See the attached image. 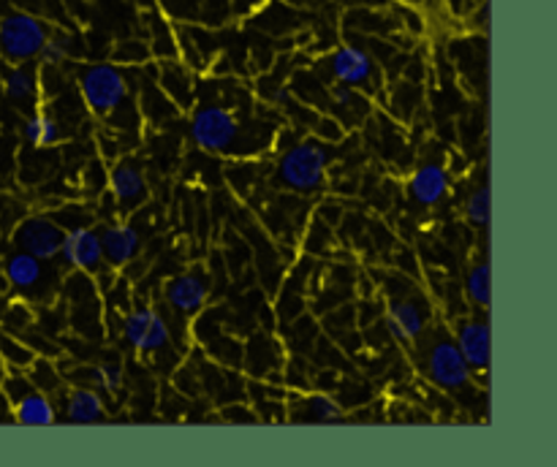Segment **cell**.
<instances>
[{"mask_svg": "<svg viewBox=\"0 0 557 467\" xmlns=\"http://www.w3.org/2000/svg\"><path fill=\"white\" fill-rule=\"evenodd\" d=\"M71 36L63 30H49L47 41H44L41 52H38V63L44 68H60L71 60Z\"/></svg>", "mask_w": 557, "mask_h": 467, "instance_id": "obj_27", "label": "cell"}, {"mask_svg": "<svg viewBox=\"0 0 557 467\" xmlns=\"http://www.w3.org/2000/svg\"><path fill=\"white\" fill-rule=\"evenodd\" d=\"M163 302L183 320L196 318L210 302V277H207V272L196 266V269L169 277L166 286H163Z\"/></svg>", "mask_w": 557, "mask_h": 467, "instance_id": "obj_9", "label": "cell"}, {"mask_svg": "<svg viewBox=\"0 0 557 467\" xmlns=\"http://www.w3.org/2000/svg\"><path fill=\"white\" fill-rule=\"evenodd\" d=\"M76 378H82L87 386L101 391L103 396H112L123 389V367L114 362H101L90 364V367L85 369H76Z\"/></svg>", "mask_w": 557, "mask_h": 467, "instance_id": "obj_24", "label": "cell"}, {"mask_svg": "<svg viewBox=\"0 0 557 467\" xmlns=\"http://www.w3.org/2000/svg\"><path fill=\"white\" fill-rule=\"evenodd\" d=\"M38 87H41V76L30 68L27 63H16L5 71L3 90L14 103H33L38 98Z\"/></svg>", "mask_w": 557, "mask_h": 467, "instance_id": "obj_23", "label": "cell"}, {"mask_svg": "<svg viewBox=\"0 0 557 467\" xmlns=\"http://www.w3.org/2000/svg\"><path fill=\"white\" fill-rule=\"evenodd\" d=\"M63 416L69 424H98L107 418V405H103V394L92 386H74L65 394Z\"/></svg>", "mask_w": 557, "mask_h": 467, "instance_id": "obj_20", "label": "cell"}, {"mask_svg": "<svg viewBox=\"0 0 557 467\" xmlns=\"http://www.w3.org/2000/svg\"><path fill=\"white\" fill-rule=\"evenodd\" d=\"M449 190L451 174L444 163L428 161L413 168V174L408 177V195L413 204L424 206V210H435L449 195Z\"/></svg>", "mask_w": 557, "mask_h": 467, "instance_id": "obj_15", "label": "cell"}, {"mask_svg": "<svg viewBox=\"0 0 557 467\" xmlns=\"http://www.w3.org/2000/svg\"><path fill=\"white\" fill-rule=\"evenodd\" d=\"M65 228L52 215H27L20 226L14 228L16 250L36 255L41 261L58 258L60 244H63Z\"/></svg>", "mask_w": 557, "mask_h": 467, "instance_id": "obj_12", "label": "cell"}, {"mask_svg": "<svg viewBox=\"0 0 557 467\" xmlns=\"http://www.w3.org/2000/svg\"><path fill=\"white\" fill-rule=\"evenodd\" d=\"M147 58H150V47L141 41H125L117 43V49H114V60L117 63H145Z\"/></svg>", "mask_w": 557, "mask_h": 467, "instance_id": "obj_31", "label": "cell"}, {"mask_svg": "<svg viewBox=\"0 0 557 467\" xmlns=\"http://www.w3.org/2000/svg\"><path fill=\"white\" fill-rule=\"evenodd\" d=\"M413 348H419L422 373L435 389H441L444 394H460L468 386H473L471 364L462 358L455 337L446 329H424V335L413 342Z\"/></svg>", "mask_w": 557, "mask_h": 467, "instance_id": "obj_3", "label": "cell"}, {"mask_svg": "<svg viewBox=\"0 0 557 467\" xmlns=\"http://www.w3.org/2000/svg\"><path fill=\"white\" fill-rule=\"evenodd\" d=\"M49 22L22 9L0 11V58L5 63H30L38 58L49 36Z\"/></svg>", "mask_w": 557, "mask_h": 467, "instance_id": "obj_5", "label": "cell"}, {"mask_svg": "<svg viewBox=\"0 0 557 467\" xmlns=\"http://www.w3.org/2000/svg\"><path fill=\"white\" fill-rule=\"evenodd\" d=\"M330 76L337 85L354 87L364 96H375L381 90V68L373 54L357 43H343L326 60Z\"/></svg>", "mask_w": 557, "mask_h": 467, "instance_id": "obj_7", "label": "cell"}, {"mask_svg": "<svg viewBox=\"0 0 557 467\" xmlns=\"http://www.w3.org/2000/svg\"><path fill=\"white\" fill-rule=\"evenodd\" d=\"M243 358H245V369H248L253 378H267L272 369L283 367L281 345L275 342V337H267V335H256L253 340L243 348Z\"/></svg>", "mask_w": 557, "mask_h": 467, "instance_id": "obj_21", "label": "cell"}, {"mask_svg": "<svg viewBox=\"0 0 557 467\" xmlns=\"http://www.w3.org/2000/svg\"><path fill=\"white\" fill-rule=\"evenodd\" d=\"M466 217L471 226L487 228L490 226V185H479L466 201Z\"/></svg>", "mask_w": 557, "mask_h": 467, "instance_id": "obj_30", "label": "cell"}, {"mask_svg": "<svg viewBox=\"0 0 557 467\" xmlns=\"http://www.w3.org/2000/svg\"><path fill=\"white\" fill-rule=\"evenodd\" d=\"M330 163L332 150L324 139H319V136L297 139L283 147L281 155H277V182H281V188L299 195L319 193L326 185Z\"/></svg>", "mask_w": 557, "mask_h": 467, "instance_id": "obj_2", "label": "cell"}, {"mask_svg": "<svg viewBox=\"0 0 557 467\" xmlns=\"http://www.w3.org/2000/svg\"><path fill=\"white\" fill-rule=\"evenodd\" d=\"M60 261L69 269L85 272V275H98L103 266L101 237L90 226H71L65 228L63 244H60Z\"/></svg>", "mask_w": 557, "mask_h": 467, "instance_id": "obj_14", "label": "cell"}, {"mask_svg": "<svg viewBox=\"0 0 557 467\" xmlns=\"http://www.w3.org/2000/svg\"><path fill=\"white\" fill-rule=\"evenodd\" d=\"M65 293H69L71 320L76 329L87 337H96L101 331V296H98L96 282L85 272H74L65 280Z\"/></svg>", "mask_w": 557, "mask_h": 467, "instance_id": "obj_13", "label": "cell"}, {"mask_svg": "<svg viewBox=\"0 0 557 467\" xmlns=\"http://www.w3.org/2000/svg\"><path fill=\"white\" fill-rule=\"evenodd\" d=\"M27 378H30V383L36 386V389L47 391V394H52V391H60V383H63V378H60L58 367H54L49 358L38 356L36 362L30 364V369H27Z\"/></svg>", "mask_w": 557, "mask_h": 467, "instance_id": "obj_29", "label": "cell"}, {"mask_svg": "<svg viewBox=\"0 0 557 467\" xmlns=\"http://www.w3.org/2000/svg\"><path fill=\"white\" fill-rule=\"evenodd\" d=\"M22 136L30 147H54L63 139V128L54 117H49L47 112H36L33 117H27V123L22 125Z\"/></svg>", "mask_w": 557, "mask_h": 467, "instance_id": "obj_25", "label": "cell"}, {"mask_svg": "<svg viewBox=\"0 0 557 467\" xmlns=\"http://www.w3.org/2000/svg\"><path fill=\"white\" fill-rule=\"evenodd\" d=\"M158 87L163 90V96L180 109V112H188L194 106V79H190L188 65L177 63V60H161V68H158Z\"/></svg>", "mask_w": 557, "mask_h": 467, "instance_id": "obj_19", "label": "cell"}, {"mask_svg": "<svg viewBox=\"0 0 557 467\" xmlns=\"http://www.w3.org/2000/svg\"><path fill=\"white\" fill-rule=\"evenodd\" d=\"M466 296L479 310L490 307V266L487 261H479L466 272Z\"/></svg>", "mask_w": 557, "mask_h": 467, "instance_id": "obj_28", "label": "cell"}, {"mask_svg": "<svg viewBox=\"0 0 557 467\" xmlns=\"http://www.w3.org/2000/svg\"><path fill=\"white\" fill-rule=\"evenodd\" d=\"M277 128L267 119H245L237 109L223 103H199L190 114V139L199 150L223 157H256L264 155L270 141H275Z\"/></svg>", "mask_w": 557, "mask_h": 467, "instance_id": "obj_1", "label": "cell"}, {"mask_svg": "<svg viewBox=\"0 0 557 467\" xmlns=\"http://www.w3.org/2000/svg\"><path fill=\"white\" fill-rule=\"evenodd\" d=\"M76 87H79L82 103L87 112L107 119L117 112L131 98L128 76L117 63H90L76 71Z\"/></svg>", "mask_w": 557, "mask_h": 467, "instance_id": "obj_4", "label": "cell"}, {"mask_svg": "<svg viewBox=\"0 0 557 467\" xmlns=\"http://www.w3.org/2000/svg\"><path fill=\"white\" fill-rule=\"evenodd\" d=\"M3 277L11 291H16V296L25 299V302H52L54 286L49 282L47 261L36 258L25 250H14L3 264Z\"/></svg>", "mask_w": 557, "mask_h": 467, "instance_id": "obj_8", "label": "cell"}, {"mask_svg": "<svg viewBox=\"0 0 557 467\" xmlns=\"http://www.w3.org/2000/svg\"><path fill=\"white\" fill-rule=\"evenodd\" d=\"M223 418H226V421H239V424H253L256 418V411L253 407H248V405H232V407H226V411L221 413Z\"/></svg>", "mask_w": 557, "mask_h": 467, "instance_id": "obj_32", "label": "cell"}, {"mask_svg": "<svg viewBox=\"0 0 557 467\" xmlns=\"http://www.w3.org/2000/svg\"><path fill=\"white\" fill-rule=\"evenodd\" d=\"M302 413H294L297 421L305 424H335L346 418V411H343L341 402L332 394H324V391H313V394H305L302 400Z\"/></svg>", "mask_w": 557, "mask_h": 467, "instance_id": "obj_22", "label": "cell"}, {"mask_svg": "<svg viewBox=\"0 0 557 467\" xmlns=\"http://www.w3.org/2000/svg\"><path fill=\"white\" fill-rule=\"evenodd\" d=\"M107 188L117 215H131V212L139 210L147 201V195H150V185H147L145 172H141L139 163L131 161V157H123V161H117L109 168Z\"/></svg>", "mask_w": 557, "mask_h": 467, "instance_id": "obj_11", "label": "cell"}, {"mask_svg": "<svg viewBox=\"0 0 557 467\" xmlns=\"http://www.w3.org/2000/svg\"><path fill=\"white\" fill-rule=\"evenodd\" d=\"M451 337H455L462 358L471 364L473 375L487 373V367H490V324H487V318H473V315L460 318L455 324Z\"/></svg>", "mask_w": 557, "mask_h": 467, "instance_id": "obj_16", "label": "cell"}, {"mask_svg": "<svg viewBox=\"0 0 557 467\" xmlns=\"http://www.w3.org/2000/svg\"><path fill=\"white\" fill-rule=\"evenodd\" d=\"M38 353L22 340L20 335H5L0 331V362L5 364V369H14V373H27L30 364L36 362Z\"/></svg>", "mask_w": 557, "mask_h": 467, "instance_id": "obj_26", "label": "cell"}, {"mask_svg": "<svg viewBox=\"0 0 557 467\" xmlns=\"http://www.w3.org/2000/svg\"><path fill=\"white\" fill-rule=\"evenodd\" d=\"M232 3H234V11H237L239 16H245V14H253L264 0H232Z\"/></svg>", "mask_w": 557, "mask_h": 467, "instance_id": "obj_33", "label": "cell"}, {"mask_svg": "<svg viewBox=\"0 0 557 467\" xmlns=\"http://www.w3.org/2000/svg\"><path fill=\"white\" fill-rule=\"evenodd\" d=\"M123 337L139 356H161L172 351V326L150 304H136L123 315Z\"/></svg>", "mask_w": 557, "mask_h": 467, "instance_id": "obj_6", "label": "cell"}, {"mask_svg": "<svg viewBox=\"0 0 557 467\" xmlns=\"http://www.w3.org/2000/svg\"><path fill=\"white\" fill-rule=\"evenodd\" d=\"M430 304L419 296H392L386 304V329L395 337L400 345L413 348V342L424 335V329H430Z\"/></svg>", "mask_w": 557, "mask_h": 467, "instance_id": "obj_10", "label": "cell"}, {"mask_svg": "<svg viewBox=\"0 0 557 467\" xmlns=\"http://www.w3.org/2000/svg\"><path fill=\"white\" fill-rule=\"evenodd\" d=\"M98 237H101L103 264H109L112 269H125L141 250L139 231H136L128 220L107 223V226L98 231Z\"/></svg>", "mask_w": 557, "mask_h": 467, "instance_id": "obj_17", "label": "cell"}, {"mask_svg": "<svg viewBox=\"0 0 557 467\" xmlns=\"http://www.w3.org/2000/svg\"><path fill=\"white\" fill-rule=\"evenodd\" d=\"M11 418L16 424H25V427H49V424L58 421V407H54L52 394L33 386L11 402Z\"/></svg>", "mask_w": 557, "mask_h": 467, "instance_id": "obj_18", "label": "cell"}]
</instances>
